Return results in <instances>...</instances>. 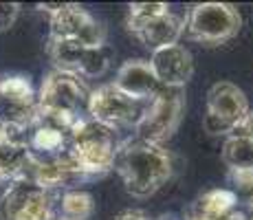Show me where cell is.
Segmentation results:
<instances>
[{
    "instance_id": "12",
    "label": "cell",
    "mask_w": 253,
    "mask_h": 220,
    "mask_svg": "<svg viewBox=\"0 0 253 220\" xmlns=\"http://www.w3.org/2000/svg\"><path fill=\"white\" fill-rule=\"evenodd\" d=\"M38 119V95L29 77H0V121L20 130H29Z\"/></svg>"
},
{
    "instance_id": "7",
    "label": "cell",
    "mask_w": 253,
    "mask_h": 220,
    "mask_svg": "<svg viewBox=\"0 0 253 220\" xmlns=\"http://www.w3.org/2000/svg\"><path fill=\"white\" fill-rule=\"evenodd\" d=\"M40 9L48 13V40L80 42L88 46L106 44V27L80 4H40Z\"/></svg>"
},
{
    "instance_id": "5",
    "label": "cell",
    "mask_w": 253,
    "mask_h": 220,
    "mask_svg": "<svg viewBox=\"0 0 253 220\" xmlns=\"http://www.w3.org/2000/svg\"><path fill=\"white\" fill-rule=\"evenodd\" d=\"M242 18L229 2H201L194 4L185 18L187 38L203 46H218L238 36Z\"/></svg>"
},
{
    "instance_id": "22",
    "label": "cell",
    "mask_w": 253,
    "mask_h": 220,
    "mask_svg": "<svg viewBox=\"0 0 253 220\" xmlns=\"http://www.w3.org/2000/svg\"><path fill=\"white\" fill-rule=\"evenodd\" d=\"M115 220H154V218H150L148 214L141 212V209H126V212H121Z\"/></svg>"
},
{
    "instance_id": "4",
    "label": "cell",
    "mask_w": 253,
    "mask_h": 220,
    "mask_svg": "<svg viewBox=\"0 0 253 220\" xmlns=\"http://www.w3.org/2000/svg\"><path fill=\"white\" fill-rule=\"evenodd\" d=\"M128 31L150 51L178 44L185 31V18L165 2H137L128 7Z\"/></svg>"
},
{
    "instance_id": "24",
    "label": "cell",
    "mask_w": 253,
    "mask_h": 220,
    "mask_svg": "<svg viewBox=\"0 0 253 220\" xmlns=\"http://www.w3.org/2000/svg\"><path fill=\"white\" fill-rule=\"evenodd\" d=\"M48 220H69V218H64V216H62V214H55V212H53V216L48 218Z\"/></svg>"
},
{
    "instance_id": "1",
    "label": "cell",
    "mask_w": 253,
    "mask_h": 220,
    "mask_svg": "<svg viewBox=\"0 0 253 220\" xmlns=\"http://www.w3.org/2000/svg\"><path fill=\"white\" fill-rule=\"evenodd\" d=\"M113 170L132 198H150L172 176V154L165 145L148 143L134 136L119 143Z\"/></svg>"
},
{
    "instance_id": "21",
    "label": "cell",
    "mask_w": 253,
    "mask_h": 220,
    "mask_svg": "<svg viewBox=\"0 0 253 220\" xmlns=\"http://www.w3.org/2000/svg\"><path fill=\"white\" fill-rule=\"evenodd\" d=\"M233 132H236V134H242V136H249V139H253V110L247 112V117L242 119V124L238 126Z\"/></svg>"
},
{
    "instance_id": "25",
    "label": "cell",
    "mask_w": 253,
    "mask_h": 220,
    "mask_svg": "<svg viewBox=\"0 0 253 220\" xmlns=\"http://www.w3.org/2000/svg\"><path fill=\"white\" fill-rule=\"evenodd\" d=\"M159 220H176V218H174V216H161Z\"/></svg>"
},
{
    "instance_id": "19",
    "label": "cell",
    "mask_w": 253,
    "mask_h": 220,
    "mask_svg": "<svg viewBox=\"0 0 253 220\" xmlns=\"http://www.w3.org/2000/svg\"><path fill=\"white\" fill-rule=\"evenodd\" d=\"M231 194L236 200L245 203L253 212V170H240V172H229Z\"/></svg>"
},
{
    "instance_id": "9",
    "label": "cell",
    "mask_w": 253,
    "mask_h": 220,
    "mask_svg": "<svg viewBox=\"0 0 253 220\" xmlns=\"http://www.w3.org/2000/svg\"><path fill=\"white\" fill-rule=\"evenodd\" d=\"M145 108H148V104L124 95L113 84L95 88V90H90L88 97V119L113 132L130 128L134 130L141 117H143Z\"/></svg>"
},
{
    "instance_id": "14",
    "label": "cell",
    "mask_w": 253,
    "mask_h": 220,
    "mask_svg": "<svg viewBox=\"0 0 253 220\" xmlns=\"http://www.w3.org/2000/svg\"><path fill=\"white\" fill-rule=\"evenodd\" d=\"M115 88H119L124 95L132 97L137 101L150 104L154 97L161 92V84L154 77L148 60H128L119 66L113 82Z\"/></svg>"
},
{
    "instance_id": "10",
    "label": "cell",
    "mask_w": 253,
    "mask_h": 220,
    "mask_svg": "<svg viewBox=\"0 0 253 220\" xmlns=\"http://www.w3.org/2000/svg\"><path fill=\"white\" fill-rule=\"evenodd\" d=\"M249 112L247 95L231 82H216L207 92V108L203 128L209 134L229 136Z\"/></svg>"
},
{
    "instance_id": "26",
    "label": "cell",
    "mask_w": 253,
    "mask_h": 220,
    "mask_svg": "<svg viewBox=\"0 0 253 220\" xmlns=\"http://www.w3.org/2000/svg\"><path fill=\"white\" fill-rule=\"evenodd\" d=\"M251 220H253V218H251Z\"/></svg>"
},
{
    "instance_id": "18",
    "label": "cell",
    "mask_w": 253,
    "mask_h": 220,
    "mask_svg": "<svg viewBox=\"0 0 253 220\" xmlns=\"http://www.w3.org/2000/svg\"><path fill=\"white\" fill-rule=\"evenodd\" d=\"M69 220H88L95 214V198L84 189H66L60 198V212Z\"/></svg>"
},
{
    "instance_id": "16",
    "label": "cell",
    "mask_w": 253,
    "mask_h": 220,
    "mask_svg": "<svg viewBox=\"0 0 253 220\" xmlns=\"http://www.w3.org/2000/svg\"><path fill=\"white\" fill-rule=\"evenodd\" d=\"M238 200L231 189H209L189 203L185 209V220H220L236 212Z\"/></svg>"
},
{
    "instance_id": "11",
    "label": "cell",
    "mask_w": 253,
    "mask_h": 220,
    "mask_svg": "<svg viewBox=\"0 0 253 220\" xmlns=\"http://www.w3.org/2000/svg\"><path fill=\"white\" fill-rule=\"evenodd\" d=\"M51 216V192L31 180H13L0 196V220H48Z\"/></svg>"
},
{
    "instance_id": "6",
    "label": "cell",
    "mask_w": 253,
    "mask_h": 220,
    "mask_svg": "<svg viewBox=\"0 0 253 220\" xmlns=\"http://www.w3.org/2000/svg\"><path fill=\"white\" fill-rule=\"evenodd\" d=\"M185 112V88H161L137 124V139L163 145L176 134Z\"/></svg>"
},
{
    "instance_id": "20",
    "label": "cell",
    "mask_w": 253,
    "mask_h": 220,
    "mask_svg": "<svg viewBox=\"0 0 253 220\" xmlns=\"http://www.w3.org/2000/svg\"><path fill=\"white\" fill-rule=\"evenodd\" d=\"M20 13V4L18 2H0V31H7L13 27Z\"/></svg>"
},
{
    "instance_id": "3",
    "label": "cell",
    "mask_w": 253,
    "mask_h": 220,
    "mask_svg": "<svg viewBox=\"0 0 253 220\" xmlns=\"http://www.w3.org/2000/svg\"><path fill=\"white\" fill-rule=\"evenodd\" d=\"M117 150H119L117 132L95 124L92 119L80 121L77 128L71 132L69 156L84 178L108 174L115 165Z\"/></svg>"
},
{
    "instance_id": "13",
    "label": "cell",
    "mask_w": 253,
    "mask_h": 220,
    "mask_svg": "<svg viewBox=\"0 0 253 220\" xmlns=\"http://www.w3.org/2000/svg\"><path fill=\"white\" fill-rule=\"evenodd\" d=\"M150 68L163 88H185L194 75L192 53L183 44H169V46L157 48L150 57Z\"/></svg>"
},
{
    "instance_id": "15",
    "label": "cell",
    "mask_w": 253,
    "mask_h": 220,
    "mask_svg": "<svg viewBox=\"0 0 253 220\" xmlns=\"http://www.w3.org/2000/svg\"><path fill=\"white\" fill-rule=\"evenodd\" d=\"M29 163L27 130L7 126L0 134V183L20 180Z\"/></svg>"
},
{
    "instance_id": "17",
    "label": "cell",
    "mask_w": 253,
    "mask_h": 220,
    "mask_svg": "<svg viewBox=\"0 0 253 220\" xmlns=\"http://www.w3.org/2000/svg\"><path fill=\"white\" fill-rule=\"evenodd\" d=\"M220 156H222V163L229 168V172L253 170V139L233 132L222 143Z\"/></svg>"
},
{
    "instance_id": "23",
    "label": "cell",
    "mask_w": 253,
    "mask_h": 220,
    "mask_svg": "<svg viewBox=\"0 0 253 220\" xmlns=\"http://www.w3.org/2000/svg\"><path fill=\"white\" fill-rule=\"evenodd\" d=\"M220 220H247V218H245V214H240V212L236 209V212L227 214V216H225V218H220Z\"/></svg>"
},
{
    "instance_id": "2",
    "label": "cell",
    "mask_w": 253,
    "mask_h": 220,
    "mask_svg": "<svg viewBox=\"0 0 253 220\" xmlns=\"http://www.w3.org/2000/svg\"><path fill=\"white\" fill-rule=\"evenodd\" d=\"M90 90L84 80L53 68L42 80L38 92V112L55 124L75 130L77 124L88 119Z\"/></svg>"
},
{
    "instance_id": "8",
    "label": "cell",
    "mask_w": 253,
    "mask_h": 220,
    "mask_svg": "<svg viewBox=\"0 0 253 220\" xmlns=\"http://www.w3.org/2000/svg\"><path fill=\"white\" fill-rule=\"evenodd\" d=\"M46 53L51 57L55 71L69 73L80 80H97L110 68L113 51L108 44L101 46H88L80 42H64V40H48Z\"/></svg>"
}]
</instances>
